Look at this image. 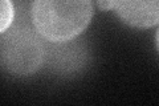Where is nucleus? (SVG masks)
Instances as JSON below:
<instances>
[{
	"label": "nucleus",
	"instance_id": "obj_1",
	"mask_svg": "<svg viewBox=\"0 0 159 106\" xmlns=\"http://www.w3.org/2000/svg\"><path fill=\"white\" fill-rule=\"evenodd\" d=\"M31 17L34 29L44 40L70 41L90 24L92 0H33Z\"/></svg>",
	"mask_w": 159,
	"mask_h": 106
},
{
	"label": "nucleus",
	"instance_id": "obj_4",
	"mask_svg": "<svg viewBox=\"0 0 159 106\" xmlns=\"http://www.w3.org/2000/svg\"><path fill=\"white\" fill-rule=\"evenodd\" d=\"M113 9L134 28H150L159 23V0H113Z\"/></svg>",
	"mask_w": 159,
	"mask_h": 106
},
{
	"label": "nucleus",
	"instance_id": "obj_3",
	"mask_svg": "<svg viewBox=\"0 0 159 106\" xmlns=\"http://www.w3.org/2000/svg\"><path fill=\"white\" fill-rule=\"evenodd\" d=\"M47 43L44 64L52 72L60 74L76 73L88 61V50L84 41L74 39L64 43Z\"/></svg>",
	"mask_w": 159,
	"mask_h": 106
},
{
	"label": "nucleus",
	"instance_id": "obj_7",
	"mask_svg": "<svg viewBox=\"0 0 159 106\" xmlns=\"http://www.w3.org/2000/svg\"><path fill=\"white\" fill-rule=\"evenodd\" d=\"M157 48H158V50H159V29L157 31Z\"/></svg>",
	"mask_w": 159,
	"mask_h": 106
},
{
	"label": "nucleus",
	"instance_id": "obj_6",
	"mask_svg": "<svg viewBox=\"0 0 159 106\" xmlns=\"http://www.w3.org/2000/svg\"><path fill=\"white\" fill-rule=\"evenodd\" d=\"M98 7L103 11L113 9V0H98Z\"/></svg>",
	"mask_w": 159,
	"mask_h": 106
},
{
	"label": "nucleus",
	"instance_id": "obj_5",
	"mask_svg": "<svg viewBox=\"0 0 159 106\" xmlns=\"http://www.w3.org/2000/svg\"><path fill=\"white\" fill-rule=\"evenodd\" d=\"M2 4V19H0V33L6 32L15 21V7L12 0H0Z\"/></svg>",
	"mask_w": 159,
	"mask_h": 106
},
{
	"label": "nucleus",
	"instance_id": "obj_2",
	"mask_svg": "<svg viewBox=\"0 0 159 106\" xmlns=\"http://www.w3.org/2000/svg\"><path fill=\"white\" fill-rule=\"evenodd\" d=\"M33 28L25 21H19L2 33V65L7 72L29 76L43 67L45 44Z\"/></svg>",
	"mask_w": 159,
	"mask_h": 106
}]
</instances>
